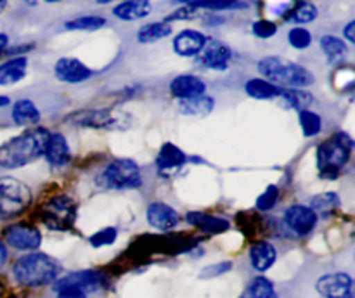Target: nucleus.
<instances>
[{
  "instance_id": "f257e3e1",
  "label": "nucleus",
  "mask_w": 355,
  "mask_h": 298,
  "mask_svg": "<svg viewBox=\"0 0 355 298\" xmlns=\"http://www.w3.org/2000/svg\"><path fill=\"white\" fill-rule=\"evenodd\" d=\"M49 132L42 127L30 128L0 146V166L19 168L44 156Z\"/></svg>"
},
{
  "instance_id": "f03ea898",
  "label": "nucleus",
  "mask_w": 355,
  "mask_h": 298,
  "mask_svg": "<svg viewBox=\"0 0 355 298\" xmlns=\"http://www.w3.org/2000/svg\"><path fill=\"white\" fill-rule=\"evenodd\" d=\"M14 279L21 286H45L55 281L59 274V265L44 253H30L24 255L14 263L12 267Z\"/></svg>"
},
{
  "instance_id": "7ed1b4c3",
  "label": "nucleus",
  "mask_w": 355,
  "mask_h": 298,
  "mask_svg": "<svg viewBox=\"0 0 355 298\" xmlns=\"http://www.w3.org/2000/svg\"><path fill=\"white\" fill-rule=\"evenodd\" d=\"M259 69L272 85H283L288 89H302L314 83V75L300 64L283 58H266L259 62Z\"/></svg>"
},
{
  "instance_id": "20e7f679",
  "label": "nucleus",
  "mask_w": 355,
  "mask_h": 298,
  "mask_svg": "<svg viewBox=\"0 0 355 298\" xmlns=\"http://www.w3.org/2000/svg\"><path fill=\"white\" fill-rule=\"evenodd\" d=\"M352 148L354 142L347 134H336L329 141L322 142L318 151V165L321 177L336 179L340 170L349 161Z\"/></svg>"
},
{
  "instance_id": "39448f33",
  "label": "nucleus",
  "mask_w": 355,
  "mask_h": 298,
  "mask_svg": "<svg viewBox=\"0 0 355 298\" xmlns=\"http://www.w3.org/2000/svg\"><path fill=\"white\" fill-rule=\"evenodd\" d=\"M31 203V191L26 184L10 177L0 179V218H10L26 210Z\"/></svg>"
},
{
  "instance_id": "423d86ee",
  "label": "nucleus",
  "mask_w": 355,
  "mask_h": 298,
  "mask_svg": "<svg viewBox=\"0 0 355 298\" xmlns=\"http://www.w3.org/2000/svg\"><path fill=\"white\" fill-rule=\"evenodd\" d=\"M40 218L52 231H68L76 220V204L68 196H54L42 207Z\"/></svg>"
},
{
  "instance_id": "0eeeda50",
  "label": "nucleus",
  "mask_w": 355,
  "mask_h": 298,
  "mask_svg": "<svg viewBox=\"0 0 355 298\" xmlns=\"http://www.w3.org/2000/svg\"><path fill=\"white\" fill-rule=\"evenodd\" d=\"M99 184L107 189H130L141 184V170L132 159H114L103 170Z\"/></svg>"
},
{
  "instance_id": "6e6552de",
  "label": "nucleus",
  "mask_w": 355,
  "mask_h": 298,
  "mask_svg": "<svg viewBox=\"0 0 355 298\" xmlns=\"http://www.w3.org/2000/svg\"><path fill=\"white\" fill-rule=\"evenodd\" d=\"M7 245L21 252H31L37 249L42 243V234L37 227L28 224L9 225L3 232Z\"/></svg>"
},
{
  "instance_id": "1a4fd4ad",
  "label": "nucleus",
  "mask_w": 355,
  "mask_h": 298,
  "mask_svg": "<svg viewBox=\"0 0 355 298\" xmlns=\"http://www.w3.org/2000/svg\"><path fill=\"white\" fill-rule=\"evenodd\" d=\"M318 291L324 298H355L354 279L345 272L322 276L318 281Z\"/></svg>"
},
{
  "instance_id": "9d476101",
  "label": "nucleus",
  "mask_w": 355,
  "mask_h": 298,
  "mask_svg": "<svg viewBox=\"0 0 355 298\" xmlns=\"http://www.w3.org/2000/svg\"><path fill=\"white\" fill-rule=\"evenodd\" d=\"M104 284L103 274L96 272V270H80V272H71L68 276L61 277L58 281V290L62 288H75V290L83 291H97Z\"/></svg>"
},
{
  "instance_id": "9b49d317",
  "label": "nucleus",
  "mask_w": 355,
  "mask_h": 298,
  "mask_svg": "<svg viewBox=\"0 0 355 298\" xmlns=\"http://www.w3.org/2000/svg\"><path fill=\"white\" fill-rule=\"evenodd\" d=\"M284 220H286L288 227L297 234L305 236L315 227L318 224V215L311 210V207H304V204H293L284 213Z\"/></svg>"
},
{
  "instance_id": "f8f14e48",
  "label": "nucleus",
  "mask_w": 355,
  "mask_h": 298,
  "mask_svg": "<svg viewBox=\"0 0 355 298\" xmlns=\"http://www.w3.org/2000/svg\"><path fill=\"white\" fill-rule=\"evenodd\" d=\"M55 76H58L61 82L66 83H80L83 80L90 78L92 71L83 64L82 61L73 58H62L55 62Z\"/></svg>"
},
{
  "instance_id": "ddd939ff",
  "label": "nucleus",
  "mask_w": 355,
  "mask_h": 298,
  "mask_svg": "<svg viewBox=\"0 0 355 298\" xmlns=\"http://www.w3.org/2000/svg\"><path fill=\"white\" fill-rule=\"evenodd\" d=\"M148 222L158 231H168L179 224V213L172 207L165 203H153L149 204L146 211Z\"/></svg>"
},
{
  "instance_id": "4468645a",
  "label": "nucleus",
  "mask_w": 355,
  "mask_h": 298,
  "mask_svg": "<svg viewBox=\"0 0 355 298\" xmlns=\"http://www.w3.org/2000/svg\"><path fill=\"white\" fill-rule=\"evenodd\" d=\"M68 121L73 125H80V127H96V128H106L116 123L110 109H85L73 113L68 116Z\"/></svg>"
},
{
  "instance_id": "2eb2a0df",
  "label": "nucleus",
  "mask_w": 355,
  "mask_h": 298,
  "mask_svg": "<svg viewBox=\"0 0 355 298\" xmlns=\"http://www.w3.org/2000/svg\"><path fill=\"white\" fill-rule=\"evenodd\" d=\"M201 54V62L210 69H225L231 61V51L227 45L220 44L217 40H211L205 44Z\"/></svg>"
},
{
  "instance_id": "dca6fc26",
  "label": "nucleus",
  "mask_w": 355,
  "mask_h": 298,
  "mask_svg": "<svg viewBox=\"0 0 355 298\" xmlns=\"http://www.w3.org/2000/svg\"><path fill=\"white\" fill-rule=\"evenodd\" d=\"M207 37L196 30H184L173 40V49L180 55H196L203 51Z\"/></svg>"
},
{
  "instance_id": "f3484780",
  "label": "nucleus",
  "mask_w": 355,
  "mask_h": 298,
  "mask_svg": "<svg viewBox=\"0 0 355 298\" xmlns=\"http://www.w3.org/2000/svg\"><path fill=\"white\" fill-rule=\"evenodd\" d=\"M44 156L54 166H62L69 161V146L61 134H49Z\"/></svg>"
},
{
  "instance_id": "a211bd4d",
  "label": "nucleus",
  "mask_w": 355,
  "mask_h": 298,
  "mask_svg": "<svg viewBox=\"0 0 355 298\" xmlns=\"http://www.w3.org/2000/svg\"><path fill=\"white\" fill-rule=\"evenodd\" d=\"M170 90H172L173 96L179 97L180 100H184V99H193V97L203 96L207 87H205V83L201 82L200 78H196V76L180 75L173 80L172 85H170Z\"/></svg>"
},
{
  "instance_id": "6ab92c4d",
  "label": "nucleus",
  "mask_w": 355,
  "mask_h": 298,
  "mask_svg": "<svg viewBox=\"0 0 355 298\" xmlns=\"http://www.w3.org/2000/svg\"><path fill=\"white\" fill-rule=\"evenodd\" d=\"M187 222L200 231L208 232V234H220L229 229V222L220 217H211V215L200 213V211H191L187 213Z\"/></svg>"
},
{
  "instance_id": "aec40b11",
  "label": "nucleus",
  "mask_w": 355,
  "mask_h": 298,
  "mask_svg": "<svg viewBox=\"0 0 355 298\" xmlns=\"http://www.w3.org/2000/svg\"><path fill=\"white\" fill-rule=\"evenodd\" d=\"M186 161L187 156L184 155V151H180L175 144H170V142L159 149V155L156 158L159 172H172V170L180 168Z\"/></svg>"
},
{
  "instance_id": "412c9836",
  "label": "nucleus",
  "mask_w": 355,
  "mask_h": 298,
  "mask_svg": "<svg viewBox=\"0 0 355 298\" xmlns=\"http://www.w3.org/2000/svg\"><path fill=\"white\" fill-rule=\"evenodd\" d=\"M276 248L267 241H259L252 246L250 249V258H252V265L257 270L263 272V270L270 269L276 262Z\"/></svg>"
},
{
  "instance_id": "4be33fe9",
  "label": "nucleus",
  "mask_w": 355,
  "mask_h": 298,
  "mask_svg": "<svg viewBox=\"0 0 355 298\" xmlns=\"http://www.w3.org/2000/svg\"><path fill=\"white\" fill-rule=\"evenodd\" d=\"M151 10V3L146 0H130V2H121L114 7V16L123 21H137L146 17Z\"/></svg>"
},
{
  "instance_id": "5701e85b",
  "label": "nucleus",
  "mask_w": 355,
  "mask_h": 298,
  "mask_svg": "<svg viewBox=\"0 0 355 298\" xmlns=\"http://www.w3.org/2000/svg\"><path fill=\"white\" fill-rule=\"evenodd\" d=\"M26 58L9 59L0 66V85H10V83L19 82L26 73Z\"/></svg>"
},
{
  "instance_id": "b1692460",
  "label": "nucleus",
  "mask_w": 355,
  "mask_h": 298,
  "mask_svg": "<svg viewBox=\"0 0 355 298\" xmlns=\"http://www.w3.org/2000/svg\"><path fill=\"white\" fill-rule=\"evenodd\" d=\"M12 120L17 125H35L40 121V111L31 100H17L12 107Z\"/></svg>"
},
{
  "instance_id": "393cba45",
  "label": "nucleus",
  "mask_w": 355,
  "mask_h": 298,
  "mask_svg": "<svg viewBox=\"0 0 355 298\" xmlns=\"http://www.w3.org/2000/svg\"><path fill=\"white\" fill-rule=\"evenodd\" d=\"M215 100L211 99L210 96H198L193 97V99H184L179 103V109L182 111L184 114H196V116H201V114H208L211 109H214Z\"/></svg>"
},
{
  "instance_id": "a878e982",
  "label": "nucleus",
  "mask_w": 355,
  "mask_h": 298,
  "mask_svg": "<svg viewBox=\"0 0 355 298\" xmlns=\"http://www.w3.org/2000/svg\"><path fill=\"white\" fill-rule=\"evenodd\" d=\"M246 92L248 96H252L253 99H274V97L281 96L283 90L279 87L272 85L267 80H260V78H253L246 83Z\"/></svg>"
},
{
  "instance_id": "bb28decb",
  "label": "nucleus",
  "mask_w": 355,
  "mask_h": 298,
  "mask_svg": "<svg viewBox=\"0 0 355 298\" xmlns=\"http://www.w3.org/2000/svg\"><path fill=\"white\" fill-rule=\"evenodd\" d=\"M239 298H276V290L267 277H255Z\"/></svg>"
},
{
  "instance_id": "cd10ccee",
  "label": "nucleus",
  "mask_w": 355,
  "mask_h": 298,
  "mask_svg": "<svg viewBox=\"0 0 355 298\" xmlns=\"http://www.w3.org/2000/svg\"><path fill=\"white\" fill-rule=\"evenodd\" d=\"M170 33H172V28L166 23H151L139 30L137 38L141 44H153V42H158L162 38L168 37Z\"/></svg>"
},
{
  "instance_id": "c85d7f7f",
  "label": "nucleus",
  "mask_w": 355,
  "mask_h": 298,
  "mask_svg": "<svg viewBox=\"0 0 355 298\" xmlns=\"http://www.w3.org/2000/svg\"><path fill=\"white\" fill-rule=\"evenodd\" d=\"M340 207V198L335 193H322L312 200L311 210L315 215H329L333 210Z\"/></svg>"
},
{
  "instance_id": "c756f323",
  "label": "nucleus",
  "mask_w": 355,
  "mask_h": 298,
  "mask_svg": "<svg viewBox=\"0 0 355 298\" xmlns=\"http://www.w3.org/2000/svg\"><path fill=\"white\" fill-rule=\"evenodd\" d=\"M286 19L295 21V23H311L318 17V9L315 6H312L311 2H300L295 3L293 9L290 10V14H286Z\"/></svg>"
},
{
  "instance_id": "7c9ffc66",
  "label": "nucleus",
  "mask_w": 355,
  "mask_h": 298,
  "mask_svg": "<svg viewBox=\"0 0 355 298\" xmlns=\"http://www.w3.org/2000/svg\"><path fill=\"white\" fill-rule=\"evenodd\" d=\"M321 47L324 54L329 58V61H342L347 55V45L338 37H331V35L322 37Z\"/></svg>"
},
{
  "instance_id": "2f4dec72",
  "label": "nucleus",
  "mask_w": 355,
  "mask_h": 298,
  "mask_svg": "<svg viewBox=\"0 0 355 298\" xmlns=\"http://www.w3.org/2000/svg\"><path fill=\"white\" fill-rule=\"evenodd\" d=\"M66 30L69 31H94V30H99V28L106 26V19L99 16H83V17H76V19L68 21L64 24Z\"/></svg>"
},
{
  "instance_id": "473e14b6",
  "label": "nucleus",
  "mask_w": 355,
  "mask_h": 298,
  "mask_svg": "<svg viewBox=\"0 0 355 298\" xmlns=\"http://www.w3.org/2000/svg\"><path fill=\"white\" fill-rule=\"evenodd\" d=\"M284 96V99L291 104V106L297 107L298 111H305L312 104V96L309 92H304L302 89H286L281 92Z\"/></svg>"
},
{
  "instance_id": "72a5a7b5",
  "label": "nucleus",
  "mask_w": 355,
  "mask_h": 298,
  "mask_svg": "<svg viewBox=\"0 0 355 298\" xmlns=\"http://www.w3.org/2000/svg\"><path fill=\"white\" fill-rule=\"evenodd\" d=\"M300 125L304 135L311 137V135H318L321 132V118L314 111H300Z\"/></svg>"
},
{
  "instance_id": "f704fd0d",
  "label": "nucleus",
  "mask_w": 355,
  "mask_h": 298,
  "mask_svg": "<svg viewBox=\"0 0 355 298\" xmlns=\"http://www.w3.org/2000/svg\"><path fill=\"white\" fill-rule=\"evenodd\" d=\"M277 198H279V189L276 186H269L266 189V193L257 200V208L262 211L272 210L277 203Z\"/></svg>"
},
{
  "instance_id": "c9c22d12",
  "label": "nucleus",
  "mask_w": 355,
  "mask_h": 298,
  "mask_svg": "<svg viewBox=\"0 0 355 298\" xmlns=\"http://www.w3.org/2000/svg\"><path fill=\"white\" fill-rule=\"evenodd\" d=\"M288 38H290V44L293 45L295 49H305L311 45V33H309L305 28H293V30L290 31V35H288Z\"/></svg>"
},
{
  "instance_id": "e433bc0d",
  "label": "nucleus",
  "mask_w": 355,
  "mask_h": 298,
  "mask_svg": "<svg viewBox=\"0 0 355 298\" xmlns=\"http://www.w3.org/2000/svg\"><path fill=\"white\" fill-rule=\"evenodd\" d=\"M114 239H116V231H114L113 227H106V229H103V231L96 232V234L90 238V243H92V246L99 248V246L111 245Z\"/></svg>"
},
{
  "instance_id": "4c0bfd02",
  "label": "nucleus",
  "mask_w": 355,
  "mask_h": 298,
  "mask_svg": "<svg viewBox=\"0 0 355 298\" xmlns=\"http://www.w3.org/2000/svg\"><path fill=\"white\" fill-rule=\"evenodd\" d=\"M253 33L260 38H270L272 35L277 33V26L272 21H257V23L253 24Z\"/></svg>"
},
{
  "instance_id": "58836bf2",
  "label": "nucleus",
  "mask_w": 355,
  "mask_h": 298,
  "mask_svg": "<svg viewBox=\"0 0 355 298\" xmlns=\"http://www.w3.org/2000/svg\"><path fill=\"white\" fill-rule=\"evenodd\" d=\"M241 3L236 2H189L187 7H201V9H211V10H224V9H232V7H238Z\"/></svg>"
},
{
  "instance_id": "ea45409f",
  "label": "nucleus",
  "mask_w": 355,
  "mask_h": 298,
  "mask_svg": "<svg viewBox=\"0 0 355 298\" xmlns=\"http://www.w3.org/2000/svg\"><path fill=\"white\" fill-rule=\"evenodd\" d=\"M231 269H232L231 262H222V263H218V265H211V267H208V269H205L203 272H201V277H214V276H218V274L227 272V270H231Z\"/></svg>"
},
{
  "instance_id": "a19ab883",
  "label": "nucleus",
  "mask_w": 355,
  "mask_h": 298,
  "mask_svg": "<svg viewBox=\"0 0 355 298\" xmlns=\"http://www.w3.org/2000/svg\"><path fill=\"white\" fill-rule=\"evenodd\" d=\"M58 291V298H87V295L83 291L75 290V288H62V290Z\"/></svg>"
},
{
  "instance_id": "79ce46f5",
  "label": "nucleus",
  "mask_w": 355,
  "mask_h": 298,
  "mask_svg": "<svg viewBox=\"0 0 355 298\" xmlns=\"http://www.w3.org/2000/svg\"><path fill=\"white\" fill-rule=\"evenodd\" d=\"M193 12H194V10H191V7H187V9H179V10H175V14L168 16V21H172V19H187V17L194 16Z\"/></svg>"
},
{
  "instance_id": "37998d69",
  "label": "nucleus",
  "mask_w": 355,
  "mask_h": 298,
  "mask_svg": "<svg viewBox=\"0 0 355 298\" xmlns=\"http://www.w3.org/2000/svg\"><path fill=\"white\" fill-rule=\"evenodd\" d=\"M354 30H355V23L352 21V23H349V26L345 28V37H347V40H349V42H355Z\"/></svg>"
},
{
  "instance_id": "c03bdc74",
  "label": "nucleus",
  "mask_w": 355,
  "mask_h": 298,
  "mask_svg": "<svg viewBox=\"0 0 355 298\" xmlns=\"http://www.w3.org/2000/svg\"><path fill=\"white\" fill-rule=\"evenodd\" d=\"M6 260H7V249H6V246H3V243L0 241V267L6 263Z\"/></svg>"
},
{
  "instance_id": "a18cd8bd",
  "label": "nucleus",
  "mask_w": 355,
  "mask_h": 298,
  "mask_svg": "<svg viewBox=\"0 0 355 298\" xmlns=\"http://www.w3.org/2000/svg\"><path fill=\"white\" fill-rule=\"evenodd\" d=\"M7 44H9V38H7V35L0 33V54H2V52L6 51Z\"/></svg>"
},
{
  "instance_id": "49530a36",
  "label": "nucleus",
  "mask_w": 355,
  "mask_h": 298,
  "mask_svg": "<svg viewBox=\"0 0 355 298\" xmlns=\"http://www.w3.org/2000/svg\"><path fill=\"white\" fill-rule=\"evenodd\" d=\"M7 104H9V99H7V97H3V96H0V107L7 106Z\"/></svg>"
},
{
  "instance_id": "de8ad7c7",
  "label": "nucleus",
  "mask_w": 355,
  "mask_h": 298,
  "mask_svg": "<svg viewBox=\"0 0 355 298\" xmlns=\"http://www.w3.org/2000/svg\"><path fill=\"white\" fill-rule=\"evenodd\" d=\"M7 6V3L6 2H0V10H2L3 9V7H6Z\"/></svg>"
}]
</instances>
